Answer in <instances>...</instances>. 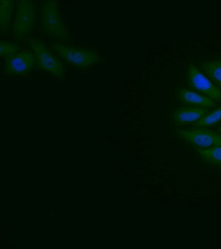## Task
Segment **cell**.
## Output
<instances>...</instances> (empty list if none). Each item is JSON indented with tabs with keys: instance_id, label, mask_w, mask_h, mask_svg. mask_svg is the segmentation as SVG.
Returning <instances> with one entry per match:
<instances>
[{
	"instance_id": "8fae6325",
	"label": "cell",
	"mask_w": 221,
	"mask_h": 249,
	"mask_svg": "<svg viewBox=\"0 0 221 249\" xmlns=\"http://www.w3.org/2000/svg\"><path fill=\"white\" fill-rule=\"evenodd\" d=\"M17 1L14 0H1L0 1V28L1 34L8 32Z\"/></svg>"
},
{
	"instance_id": "7c38bea8",
	"label": "cell",
	"mask_w": 221,
	"mask_h": 249,
	"mask_svg": "<svg viewBox=\"0 0 221 249\" xmlns=\"http://www.w3.org/2000/svg\"><path fill=\"white\" fill-rule=\"evenodd\" d=\"M197 151L206 164L220 166L221 165V146L209 148H197Z\"/></svg>"
},
{
	"instance_id": "3957f363",
	"label": "cell",
	"mask_w": 221,
	"mask_h": 249,
	"mask_svg": "<svg viewBox=\"0 0 221 249\" xmlns=\"http://www.w3.org/2000/svg\"><path fill=\"white\" fill-rule=\"evenodd\" d=\"M26 42L35 55L37 68L39 71L49 73L59 79L64 78V61L60 58L54 56L49 51L47 44L43 40L30 37L27 39Z\"/></svg>"
},
{
	"instance_id": "ba28073f",
	"label": "cell",
	"mask_w": 221,
	"mask_h": 249,
	"mask_svg": "<svg viewBox=\"0 0 221 249\" xmlns=\"http://www.w3.org/2000/svg\"><path fill=\"white\" fill-rule=\"evenodd\" d=\"M210 112L209 108L197 107H179L171 113V119L178 126L196 124L204 115Z\"/></svg>"
},
{
	"instance_id": "277c9868",
	"label": "cell",
	"mask_w": 221,
	"mask_h": 249,
	"mask_svg": "<svg viewBox=\"0 0 221 249\" xmlns=\"http://www.w3.org/2000/svg\"><path fill=\"white\" fill-rule=\"evenodd\" d=\"M34 1H17L16 14L13 25V37L20 41L27 36L35 27V13Z\"/></svg>"
},
{
	"instance_id": "5bb4252c",
	"label": "cell",
	"mask_w": 221,
	"mask_h": 249,
	"mask_svg": "<svg viewBox=\"0 0 221 249\" xmlns=\"http://www.w3.org/2000/svg\"><path fill=\"white\" fill-rule=\"evenodd\" d=\"M20 47L17 44L9 42V41H1L0 42V56L1 57L6 58L8 56L13 55L19 52Z\"/></svg>"
},
{
	"instance_id": "30bf717a",
	"label": "cell",
	"mask_w": 221,
	"mask_h": 249,
	"mask_svg": "<svg viewBox=\"0 0 221 249\" xmlns=\"http://www.w3.org/2000/svg\"><path fill=\"white\" fill-rule=\"evenodd\" d=\"M200 67L204 74L221 89V58L200 62Z\"/></svg>"
},
{
	"instance_id": "7a4b0ae2",
	"label": "cell",
	"mask_w": 221,
	"mask_h": 249,
	"mask_svg": "<svg viewBox=\"0 0 221 249\" xmlns=\"http://www.w3.org/2000/svg\"><path fill=\"white\" fill-rule=\"evenodd\" d=\"M40 30L46 36L57 40H67L68 31L57 1H44L40 4Z\"/></svg>"
},
{
	"instance_id": "4fadbf2b",
	"label": "cell",
	"mask_w": 221,
	"mask_h": 249,
	"mask_svg": "<svg viewBox=\"0 0 221 249\" xmlns=\"http://www.w3.org/2000/svg\"><path fill=\"white\" fill-rule=\"evenodd\" d=\"M221 122V106L212 112L204 115L194 124V127L210 128Z\"/></svg>"
},
{
	"instance_id": "9c48e42d",
	"label": "cell",
	"mask_w": 221,
	"mask_h": 249,
	"mask_svg": "<svg viewBox=\"0 0 221 249\" xmlns=\"http://www.w3.org/2000/svg\"><path fill=\"white\" fill-rule=\"evenodd\" d=\"M177 99L187 107L210 109L217 106V102L213 99L187 89L180 88L178 90Z\"/></svg>"
},
{
	"instance_id": "9a60e30c",
	"label": "cell",
	"mask_w": 221,
	"mask_h": 249,
	"mask_svg": "<svg viewBox=\"0 0 221 249\" xmlns=\"http://www.w3.org/2000/svg\"><path fill=\"white\" fill-rule=\"evenodd\" d=\"M217 133L218 134L221 135V124H220V126H219V128H218Z\"/></svg>"
},
{
	"instance_id": "52a82bcc",
	"label": "cell",
	"mask_w": 221,
	"mask_h": 249,
	"mask_svg": "<svg viewBox=\"0 0 221 249\" xmlns=\"http://www.w3.org/2000/svg\"><path fill=\"white\" fill-rule=\"evenodd\" d=\"M36 68V59L32 51L23 50L5 59L3 74L6 76H27Z\"/></svg>"
},
{
	"instance_id": "8992f818",
	"label": "cell",
	"mask_w": 221,
	"mask_h": 249,
	"mask_svg": "<svg viewBox=\"0 0 221 249\" xmlns=\"http://www.w3.org/2000/svg\"><path fill=\"white\" fill-rule=\"evenodd\" d=\"M177 136L183 141L199 148H209L221 146V135L206 128L193 127L178 129Z\"/></svg>"
},
{
	"instance_id": "5b68a950",
	"label": "cell",
	"mask_w": 221,
	"mask_h": 249,
	"mask_svg": "<svg viewBox=\"0 0 221 249\" xmlns=\"http://www.w3.org/2000/svg\"><path fill=\"white\" fill-rule=\"evenodd\" d=\"M187 81L190 88L197 93L221 102V89L214 84L193 63H189L187 66Z\"/></svg>"
},
{
	"instance_id": "6da1fadb",
	"label": "cell",
	"mask_w": 221,
	"mask_h": 249,
	"mask_svg": "<svg viewBox=\"0 0 221 249\" xmlns=\"http://www.w3.org/2000/svg\"><path fill=\"white\" fill-rule=\"evenodd\" d=\"M52 49L58 57L66 61L74 69L85 71L91 66L102 62V58L98 52L88 48L54 43Z\"/></svg>"
}]
</instances>
